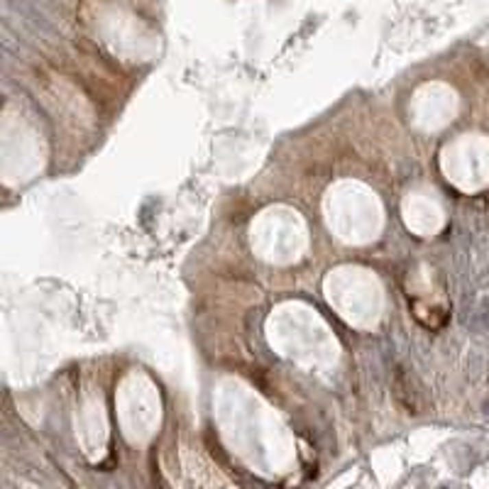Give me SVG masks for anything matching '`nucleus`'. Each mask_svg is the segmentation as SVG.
Masks as SVG:
<instances>
[{
    "label": "nucleus",
    "instance_id": "f257e3e1",
    "mask_svg": "<svg viewBox=\"0 0 489 489\" xmlns=\"http://www.w3.org/2000/svg\"><path fill=\"white\" fill-rule=\"evenodd\" d=\"M394 394H396V399L406 406V411L416 414L418 404H421V396H418L416 387H414V379H411L404 370H396V374H394Z\"/></svg>",
    "mask_w": 489,
    "mask_h": 489
}]
</instances>
